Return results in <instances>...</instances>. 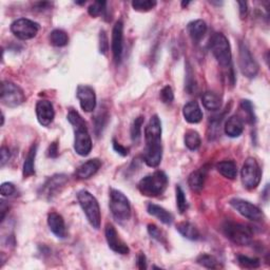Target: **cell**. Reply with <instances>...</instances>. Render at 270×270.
I'll return each instance as SVG.
<instances>
[{
    "label": "cell",
    "instance_id": "cell-1",
    "mask_svg": "<svg viewBox=\"0 0 270 270\" xmlns=\"http://www.w3.org/2000/svg\"><path fill=\"white\" fill-rule=\"evenodd\" d=\"M146 149L144 160L147 166L156 168L161 161L163 146H161V123L157 115H153L145 128Z\"/></svg>",
    "mask_w": 270,
    "mask_h": 270
},
{
    "label": "cell",
    "instance_id": "cell-2",
    "mask_svg": "<svg viewBox=\"0 0 270 270\" xmlns=\"http://www.w3.org/2000/svg\"><path fill=\"white\" fill-rule=\"evenodd\" d=\"M68 121L74 128V150L78 155L87 156L92 150V140L88 131L87 123L82 115L73 109L68 113Z\"/></svg>",
    "mask_w": 270,
    "mask_h": 270
},
{
    "label": "cell",
    "instance_id": "cell-3",
    "mask_svg": "<svg viewBox=\"0 0 270 270\" xmlns=\"http://www.w3.org/2000/svg\"><path fill=\"white\" fill-rule=\"evenodd\" d=\"M168 182L167 174L158 170L142 178L138 185V189L145 197L156 198L166 191Z\"/></svg>",
    "mask_w": 270,
    "mask_h": 270
},
{
    "label": "cell",
    "instance_id": "cell-4",
    "mask_svg": "<svg viewBox=\"0 0 270 270\" xmlns=\"http://www.w3.org/2000/svg\"><path fill=\"white\" fill-rule=\"evenodd\" d=\"M77 200L90 225L96 230L99 229L101 214L99 204L96 198L88 190H80L77 193Z\"/></svg>",
    "mask_w": 270,
    "mask_h": 270
},
{
    "label": "cell",
    "instance_id": "cell-5",
    "mask_svg": "<svg viewBox=\"0 0 270 270\" xmlns=\"http://www.w3.org/2000/svg\"><path fill=\"white\" fill-rule=\"evenodd\" d=\"M223 233L235 245L247 246L252 242V230L246 225L226 221L222 226Z\"/></svg>",
    "mask_w": 270,
    "mask_h": 270
},
{
    "label": "cell",
    "instance_id": "cell-6",
    "mask_svg": "<svg viewBox=\"0 0 270 270\" xmlns=\"http://www.w3.org/2000/svg\"><path fill=\"white\" fill-rule=\"evenodd\" d=\"M210 49L212 51L217 62L224 68L231 66V47L229 40L223 33H215L210 40Z\"/></svg>",
    "mask_w": 270,
    "mask_h": 270
},
{
    "label": "cell",
    "instance_id": "cell-7",
    "mask_svg": "<svg viewBox=\"0 0 270 270\" xmlns=\"http://www.w3.org/2000/svg\"><path fill=\"white\" fill-rule=\"evenodd\" d=\"M109 207L113 218L118 222H126L131 218L130 202L122 191L110 189Z\"/></svg>",
    "mask_w": 270,
    "mask_h": 270
},
{
    "label": "cell",
    "instance_id": "cell-8",
    "mask_svg": "<svg viewBox=\"0 0 270 270\" xmlns=\"http://www.w3.org/2000/svg\"><path fill=\"white\" fill-rule=\"evenodd\" d=\"M261 178L262 171L257 159L253 157L246 158L241 170V179L243 186L247 190L256 189L261 183Z\"/></svg>",
    "mask_w": 270,
    "mask_h": 270
},
{
    "label": "cell",
    "instance_id": "cell-9",
    "mask_svg": "<svg viewBox=\"0 0 270 270\" xmlns=\"http://www.w3.org/2000/svg\"><path fill=\"white\" fill-rule=\"evenodd\" d=\"M0 100L9 108L19 107L25 101V95L22 89L12 82H4L2 85Z\"/></svg>",
    "mask_w": 270,
    "mask_h": 270
},
{
    "label": "cell",
    "instance_id": "cell-10",
    "mask_svg": "<svg viewBox=\"0 0 270 270\" xmlns=\"http://www.w3.org/2000/svg\"><path fill=\"white\" fill-rule=\"evenodd\" d=\"M68 181H69L68 176L63 173H58L50 176L46 181V183H44L40 188L39 196L48 201L53 200L63 191Z\"/></svg>",
    "mask_w": 270,
    "mask_h": 270
},
{
    "label": "cell",
    "instance_id": "cell-11",
    "mask_svg": "<svg viewBox=\"0 0 270 270\" xmlns=\"http://www.w3.org/2000/svg\"><path fill=\"white\" fill-rule=\"evenodd\" d=\"M239 69H241L242 74L247 78H254L259 73V64L252 56L247 44L244 42H239Z\"/></svg>",
    "mask_w": 270,
    "mask_h": 270
},
{
    "label": "cell",
    "instance_id": "cell-12",
    "mask_svg": "<svg viewBox=\"0 0 270 270\" xmlns=\"http://www.w3.org/2000/svg\"><path fill=\"white\" fill-rule=\"evenodd\" d=\"M40 26L37 22L28 18L16 19L11 24V32L15 37H17L20 40H29L34 38L37 35Z\"/></svg>",
    "mask_w": 270,
    "mask_h": 270
},
{
    "label": "cell",
    "instance_id": "cell-13",
    "mask_svg": "<svg viewBox=\"0 0 270 270\" xmlns=\"http://www.w3.org/2000/svg\"><path fill=\"white\" fill-rule=\"evenodd\" d=\"M229 204L236 210L239 214L253 222H261L265 218L262 210L258 206L251 204L248 201L234 198L230 200Z\"/></svg>",
    "mask_w": 270,
    "mask_h": 270
},
{
    "label": "cell",
    "instance_id": "cell-14",
    "mask_svg": "<svg viewBox=\"0 0 270 270\" xmlns=\"http://www.w3.org/2000/svg\"><path fill=\"white\" fill-rule=\"evenodd\" d=\"M76 96L79 100L80 107L85 112H93L96 108V94L95 90L87 85L77 87Z\"/></svg>",
    "mask_w": 270,
    "mask_h": 270
},
{
    "label": "cell",
    "instance_id": "cell-15",
    "mask_svg": "<svg viewBox=\"0 0 270 270\" xmlns=\"http://www.w3.org/2000/svg\"><path fill=\"white\" fill-rule=\"evenodd\" d=\"M104 235H106V239L109 248L119 254H123V256H126V254H129L130 249L128 245L123 241V239L119 237L118 232L116 231L115 227L112 224H107L106 225V229H104Z\"/></svg>",
    "mask_w": 270,
    "mask_h": 270
},
{
    "label": "cell",
    "instance_id": "cell-16",
    "mask_svg": "<svg viewBox=\"0 0 270 270\" xmlns=\"http://www.w3.org/2000/svg\"><path fill=\"white\" fill-rule=\"evenodd\" d=\"M123 48H124V23L122 20H118L115 22L113 26L112 41H111V49L114 61L116 63L121 62L123 55Z\"/></svg>",
    "mask_w": 270,
    "mask_h": 270
},
{
    "label": "cell",
    "instance_id": "cell-17",
    "mask_svg": "<svg viewBox=\"0 0 270 270\" xmlns=\"http://www.w3.org/2000/svg\"><path fill=\"white\" fill-rule=\"evenodd\" d=\"M36 116H37V121L38 123L43 126V127H48L50 126L55 117V111L54 107L51 101L42 99L37 101L36 103Z\"/></svg>",
    "mask_w": 270,
    "mask_h": 270
},
{
    "label": "cell",
    "instance_id": "cell-18",
    "mask_svg": "<svg viewBox=\"0 0 270 270\" xmlns=\"http://www.w3.org/2000/svg\"><path fill=\"white\" fill-rule=\"evenodd\" d=\"M101 167V160L98 158L89 159L86 163L82 164L75 171V176L78 179H89L97 173Z\"/></svg>",
    "mask_w": 270,
    "mask_h": 270
},
{
    "label": "cell",
    "instance_id": "cell-19",
    "mask_svg": "<svg viewBox=\"0 0 270 270\" xmlns=\"http://www.w3.org/2000/svg\"><path fill=\"white\" fill-rule=\"evenodd\" d=\"M48 226L52 233L58 237V238H65L67 235V229H66V223L64 218L57 213V212H51L48 215Z\"/></svg>",
    "mask_w": 270,
    "mask_h": 270
},
{
    "label": "cell",
    "instance_id": "cell-20",
    "mask_svg": "<svg viewBox=\"0 0 270 270\" xmlns=\"http://www.w3.org/2000/svg\"><path fill=\"white\" fill-rule=\"evenodd\" d=\"M183 115L189 124H199L203 119V112L197 101H189L183 108Z\"/></svg>",
    "mask_w": 270,
    "mask_h": 270
},
{
    "label": "cell",
    "instance_id": "cell-21",
    "mask_svg": "<svg viewBox=\"0 0 270 270\" xmlns=\"http://www.w3.org/2000/svg\"><path fill=\"white\" fill-rule=\"evenodd\" d=\"M208 169L206 167H202L196 171H193L188 177V185L190 189L194 192L200 193L205 185L206 176Z\"/></svg>",
    "mask_w": 270,
    "mask_h": 270
},
{
    "label": "cell",
    "instance_id": "cell-22",
    "mask_svg": "<svg viewBox=\"0 0 270 270\" xmlns=\"http://www.w3.org/2000/svg\"><path fill=\"white\" fill-rule=\"evenodd\" d=\"M243 131H244L243 119L237 115L229 117L227 119L226 124H225V133H226L229 138L232 139L238 138L239 135H242Z\"/></svg>",
    "mask_w": 270,
    "mask_h": 270
},
{
    "label": "cell",
    "instance_id": "cell-23",
    "mask_svg": "<svg viewBox=\"0 0 270 270\" xmlns=\"http://www.w3.org/2000/svg\"><path fill=\"white\" fill-rule=\"evenodd\" d=\"M147 211L150 215L158 219L165 225H171L173 223V220H174L173 214L161 206H158V205L153 204V203H150L147 206Z\"/></svg>",
    "mask_w": 270,
    "mask_h": 270
},
{
    "label": "cell",
    "instance_id": "cell-24",
    "mask_svg": "<svg viewBox=\"0 0 270 270\" xmlns=\"http://www.w3.org/2000/svg\"><path fill=\"white\" fill-rule=\"evenodd\" d=\"M37 148H38V145L33 144L31 148H30L28 155L24 159L23 167H22V175L24 178L35 174V158L37 154Z\"/></svg>",
    "mask_w": 270,
    "mask_h": 270
},
{
    "label": "cell",
    "instance_id": "cell-25",
    "mask_svg": "<svg viewBox=\"0 0 270 270\" xmlns=\"http://www.w3.org/2000/svg\"><path fill=\"white\" fill-rule=\"evenodd\" d=\"M188 33L194 42H199L207 32V24L204 20L198 19L188 23Z\"/></svg>",
    "mask_w": 270,
    "mask_h": 270
},
{
    "label": "cell",
    "instance_id": "cell-26",
    "mask_svg": "<svg viewBox=\"0 0 270 270\" xmlns=\"http://www.w3.org/2000/svg\"><path fill=\"white\" fill-rule=\"evenodd\" d=\"M176 230L189 241H198L201 237L199 229L189 222H181L176 225Z\"/></svg>",
    "mask_w": 270,
    "mask_h": 270
},
{
    "label": "cell",
    "instance_id": "cell-27",
    "mask_svg": "<svg viewBox=\"0 0 270 270\" xmlns=\"http://www.w3.org/2000/svg\"><path fill=\"white\" fill-rule=\"evenodd\" d=\"M217 170L228 179H234L237 175V167L233 160H223L217 164Z\"/></svg>",
    "mask_w": 270,
    "mask_h": 270
},
{
    "label": "cell",
    "instance_id": "cell-28",
    "mask_svg": "<svg viewBox=\"0 0 270 270\" xmlns=\"http://www.w3.org/2000/svg\"><path fill=\"white\" fill-rule=\"evenodd\" d=\"M202 102L203 106L209 111H218L222 106L220 96L211 91H207L202 95Z\"/></svg>",
    "mask_w": 270,
    "mask_h": 270
},
{
    "label": "cell",
    "instance_id": "cell-29",
    "mask_svg": "<svg viewBox=\"0 0 270 270\" xmlns=\"http://www.w3.org/2000/svg\"><path fill=\"white\" fill-rule=\"evenodd\" d=\"M50 42L52 46L57 47V48H62L66 47L68 42H69V37L68 34L64 31V30L61 29H55L50 33Z\"/></svg>",
    "mask_w": 270,
    "mask_h": 270
},
{
    "label": "cell",
    "instance_id": "cell-30",
    "mask_svg": "<svg viewBox=\"0 0 270 270\" xmlns=\"http://www.w3.org/2000/svg\"><path fill=\"white\" fill-rule=\"evenodd\" d=\"M108 119H109V113L107 109H100L93 117L94 131L97 137H99V135L102 133V130L108 123Z\"/></svg>",
    "mask_w": 270,
    "mask_h": 270
},
{
    "label": "cell",
    "instance_id": "cell-31",
    "mask_svg": "<svg viewBox=\"0 0 270 270\" xmlns=\"http://www.w3.org/2000/svg\"><path fill=\"white\" fill-rule=\"evenodd\" d=\"M184 142H185V146L189 150H191V151H196V150H198L201 147V144H202L200 134L194 130H188L185 133Z\"/></svg>",
    "mask_w": 270,
    "mask_h": 270
},
{
    "label": "cell",
    "instance_id": "cell-32",
    "mask_svg": "<svg viewBox=\"0 0 270 270\" xmlns=\"http://www.w3.org/2000/svg\"><path fill=\"white\" fill-rule=\"evenodd\" d=\"M197 262L199 265L205 268H208V269H219L223 267L215 257L211 256V254H207V253L199 256L197 259Z\"/></svg>",
    "mask_w": 270,
    "mask_h": 270
},
{
    "label": "cell",
    "instance_id": "cell-33",
    "mask_svg": "<svg viewBox=\"0 0 270 270\" xmlns=\"http://www.w3.org/2000/svg\"><path fill=\"white\" fill-rule=\"evenodd\" d=\"M144 116H139L138 118L134 119V122L131 126L130 134H131V140L133 143H139L141 140L142 135V127L144 124Z\"/></svg>",
    "mask_w": 270,
    "mask_h": 270
},
{
    "label": "cell",
    "instance_id": "cell-34",
    "mask_svg": "<svg viewBox=\"0 0 270 270\" xmlns=\"http://www.w3.org/2000/svg\"><path fill=\"white\" fill-rule=\"evenodd\" d=\"M148 233L150 234V236H151L152 238H154L155 241H157L158 243H160V244H163L165 246H166L168 244L166 234H165V232L163 230H160L156 226V225H154V224H149L148 225Z\"/></svg>",
    "mask_w": 270,
    "mask_h": 270
},
{
    "label": "cell",
    "instance_id": "cell-35",
    "mask_svg": "<svg viewBox=\"0 0 270 270\" xmlns=\"http://www.w3.org/2000/svg\"><path fill=\"white\" fill-rule=\"evenodd\" d=\"M176 207L178 209V211L181 214H184L187 209H188V203H187V199H186V194L184 192V190L182 189L181 186H177L176 189Z\"/></svg>",
    "mask_w": 270,
    "mask_h": 270
},
{
    "label": "cell",
    "instance_id": "cell-36",
    "mask_svg": "<svg viewBox=\"0 0 270 270\" xmlns=\"http://www.w3.org/2000/svg\"><path fill=\"white\" fill-rule=\"evenodd\" d=\"M157 3L155 0H134L132 8L138 12H148L156 7Z\"/></svg>",
    "mask_w": 270,
    "mask_h": 270
},
{
    "label": "cell",
    "instance_id": "cell-37",
    "mask_svg": "<svg viewBox=\"0 0 270 270\" xmlns=\"http://www.w3.org/2000/svg\"><path fill=\"white\" fill-rule=\"evenodd\" d=\"M237 263L239 264V266H241V267L247 268V269L259 268L260 265H261L260 259H258V258H249L247 256H242V254H239V256H237Z\"/></svg>",
    "mask_w": 270,
    "mask_h": 270
},
{
    "label": "cell",
    "instance_id": "cell-38",
    "mask_svg": "<svg viewBox=\"0 0 270 270\" xmlns=\"http://www.w3.org/2000/svg\"><path fill=\"white\" fill-rule=\"evenodd\" d=\"M241 109L246 113L247 115V122L249 124H254L257 121V117L256 114H254V110H253V106H252V102L248 99H243L241 101Z\"/></svg>",
    "mask_w": 270,
    "mask_h": 270
},
{
    "label": "cell",
    "instance_id": "cell-39",
    "mask_svg": "<svg viewBox=\"0 0 270 270\" xmlns=\"http://www.w3.org/2000/svg\"><path fill=\"white\" fill-rule=\"evenodd\" d=\"M107 10V3L106 2H95L88 8V13L91 17H97Z\"/></svg>",
    "mask_w": 270,
    "mask_h": 270
},
{
    "label": "cell",
    "instance_id": "cell-40",
    "mask_svg": "<svg viewBox=\"0 0 270 270\" xmlns=\"http://www.w3.org/2000/svg\"><path fill=\"white\" fill-rule=\"evenodd\" d=\"M159 97L160 100L164 103H171L174 100V93H173V90L170 86H165L159 92Z\"/></svg>",
    "mask_w": 270,
    "mask_h": 270
},
{
    "label": "cell",
    "instance_id": "cell-41",
    "mask_svg": "<svg viewBox=\"0 0 270 270\" xmlns=\"http://www.w3.org/2000/svg\"><path fill=\"white\" fill-rule=\"evenodd\" d=\"M99 53L102 54V55H106L109 51V39H108V36H107V33L106 31H103V30H101V31L99 32Z\"/></svg>",
    "mask_w": 270,
    "mask_h": 270
},
{
    "label": "cell",
    "instance_id": "cell-42",
    "mask_svg": "<svg viewBox=\"0 0 270 270\" xmlns=\"http://www.w3.org/2000/svg\"><path fill=\"white\" fill-rule=\"evenodd\" d=\"M185 88L189 94H192L193 90L196 89V83H194V77H193V72L189 64L187 63V71H186V85Z\"/></svg>",
    "mask_w": 270,
    "mask_h": 270
},
{
    "label": "cell",
    "instance_id": "cell-43",
    "mask_svg": "<svg viewBox=\"0 0 270 270\" xmlns=\"http://www.w3.org/2000/svg\"><path fill=\"white\" fill-rule=\"evenodd\" d=\"M15 192H16V188L12 183H3L2 187H0V193H2L3 197H12Z\"/></svg>",
    "mask_w": 270,
    "mask_h": 270
},
{
    "label": "cell",
    "instance_id": "cell-44",
    "mask_svg": "<svg viewBox=\"0 0 270 270\" xmlns=\"http://www.w3.org/2000/svg\"><path fill=\"white\" fill-rule=\"evenodd\" d=\"M10 157H11L10 149L6 146H3L2 149H0V166L5 167L6 164L9 161Z\"/></svg>",
    "mask_w": 270,
    "mask_h": 270
},
{
    "label": "cell",
    "instance_id": "cell-45",
    "mask_svg": "<svg viewBox=\"0 0 270 270\" xmlns=\"http://www.w3.org/2000/svg\"><path fill=\"white\" fill-rule=\"evenodd\" d=\"M113 149H114V151L117 152L119 155H122V156L129 155V148L124 147L123 145L117 143L115 140H113Z\"/></svg>",
    "mask_w": 270,
    "mask_h": 270
},
{
    "label": "cell",
    "instance_id": "cell-46",
    "mask_svg": "<svg viewBox=\"0 0 270 270\" xmlns=\"http://www.w3.org/2000/svg\"><path fill=\"white\" fill-rule=\"evenodd\" d=\"M47 155L48 157L51 158H56L58 156V144L57 143H52L48 150H47Z\"/></svg>",
    "mask_w": 270,
    "mask_h": 270
},
{
    "label": "cell",
    "instance_id": "cell-47",
    "mask_svg": "<svg viewBox=\"0 0 270 270\" xmlns=\"http://www.w3.org/2000/svg\"><path fill=\"white\" fill-rule=\"evenodd\" d=\"M137 265L140 269L144 270L147 268V259H146V256L143 253V252H140L138 254V259H137Z\"/></svg>",
    "mask_w": 270,
    "mask_h": 270
},
{
    "label": "cell",
    "instance_id": "cell-48",
    "mask_svg": "<svg viewBox=\"0 0 270 270\" xmlns=\"http://www.w3.org/2000/svg\"><path fill=\"white\" fill-rule=\"evenodd\" d=\"M52 6L51 3H47V2H42V3H36L34 5V10L35 11H39V12H42L44 10H48L50 9V7Z\"/></svg>",
    "mask_w": 270,
    "mask_h": 270
},
{
    "label": "cell",
    "instance_id": "cell-49",
    "mask_svg": "<svg viewBox=\"0 0 270 270\" xmlns=\"http://www.w3.org/2000/svg\"><path fill=\"white\" fill-rule=\"evenodd\" d=\"M238 7H239V14H241L242 18H244L246 16V14L248 12V6L247 3L245 2H238Z\"/></svg>",
    "mask_w": 270,
    "mask_h": 270
},
{
    "label": "cell",
    "instance_id": "cell-50",
    "mask_svg": "<svg viewBox=\"0 0 270 270\" xmlns=\"http://www.w3.org/2000/svg\"><path fill=\"white\" fill-rule=\"evenodd\" d=\"M9 210V206L6 205V202L5 201H2V222L5 221V218H6V213Z\"/></svg>",
    "mask_w": 270,
    "mask_h": 270
},
{
    "label": "cell",
    "instance_id": "cell-51",
    "mask_svg": "<svg viewBox=\"0 0 270 270\" xmlns=\"http://www.w3.org/2000/svg\"><path fill=\"white\" fill-rule=\"evenodd\" d=\"M189 4H190L189 2H183V3H182V7H187Z\"/></svg>",
    "mask_w": 270,
    "mask_h": 270
}]
</instances>
